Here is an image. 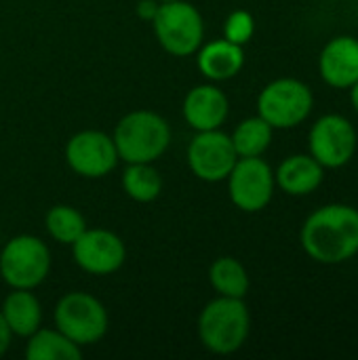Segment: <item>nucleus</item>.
Instances as JSON below:
<instances>
[{"label":"nucleus","mask_w":358,"mask_h":360,"mask_svg":"<svg viewBox=\"0 0 358 360\" xmlns=\"http://www.w3.org/2000/svg\"><path fill=\"white\" fill-rule=\"evenodd\" d=\"M84 215L72 207V205H53L44 215V230L46 234L65 247H72V243L87 230Z\"/></svg>","instance_id":"4be33fe9"},{"label":"nucleus","mask_w":358,"mask_h":360,"mask_svg":"<svg viewBox=\"0 0 358 360\" xmlns=\"http://www.w3.org/2000/svg\"><path fill=\"white\" fill-rule=\"evenodd\" d=\"M158 2H173V0H158Z\"/></svg>","instance_id":"bb28decb"},{"label":"nucleus","mask_w":358,"mask_h":360,"mask_svg":"<svg viewBox=\"0 0 358 360\" xmlns=\"http://www.w3.org/2000/svg\"><path fill=\"white\" fill-rule=\"evenodd\" d=\"M120 184L124 194L141 205L154 202L165 188L162 175L154 162H127L120 175Z\"/></svg>","instance_id":"6ab92c4d"},{"label":"nucleus","mask_w":358,"mask_h":360,"mask_svg":"<svg viewBox=\"0 0 358 360\" xmlns=\"http://www.w3.org/2000/svg\"><path fill=\"white\" fill-rule=\"evenodd\" d=\"M312 108L314 93L298 78H276L257 95V114L272 129H293L302 124Z\"/></svg>","instance_id":"0eeeda50"},{"label":"nucleus","mask_w":358,"mask_h":360,"mask_svg":"<svg viewBox=\"0 0 358 360\" xmlns=\"http://www.w3.org/2000/svg\"><path fill=\"white\" fill-rule=\"evenodd\" d=\"M158 6H160V2H158V0H139V2L135 4V13H137V17H139V19H143V21L152 23V19L156 17Z\"/></svg>","instance_id":"b1692460"},{"label":"nucleus","mask_w":358,"mask_h":360,"mask_svg":"<svg viewBox=\"0 0 358 360\" xmlns=\"http://www.w3.org/2000/svg\"><path fill=\"white\" fill-rule=\"evenodd\" d=\"M49 245L34 234H17L0 249V278L8 289L36 291L51 274Z\"/></svg>","instance_id":"20e7f679"},{"label":"nucleus","mask_w":358,"mask_h":360,"mask_svg":"<svg viewBox=\"0 0 358 360\" xmlns=\"http://www.w3.org/2000/svg\"><path fill=\"white\" fill-rule=\"evenodd\" d=\"M325 177V167L310 154H291L274 171L276 186L289 196L312 194Z\"/></svg>","instance_id":"dca6fc26"},{"label":"nucleus","mask_w":358,"mask_h":360,"mask_svg":"<svg viewBox=\"0 0 358 360\" xmlns=\"http://www.w3.org/2000/svg\"><path fill=\"white\" fill-rule=\"evenodd\" d=\"M196 333L211 354L228 356L238 352L251 333V312L245 300L217 295L205 304L196 321Z\"/></svg>","instance_id":"f03ea898"},{"label":"nucleus","mask_w":358,"mask_h":360,"mask_svg":"<svg viewBox=\"0 0 358 360\" xmlns=\"http://www.w3.org/2000/svg\"><path fill=\"white\" fill-rule=\"evenodd\" d=\"M152 30L162 51L171 57H190L205 42L203 13L188 0L160 2Z\"/></svg>","instance_id":"39448f33"},{"label":"nucleus","mask_w":358,"mask_h":360,"mask_svg":"<svg viewBox=\"0 0 358 360\" xmlns=\"http://www.w3.org/2000/svg\"><path fill=\"white\" fill-rule=\"evenodd\" d=\"M184 120L194 131H213L222 129L230 114L228 95L217 86V82H203L192 86L181 103Z\"/></svg>","instance_id":"ddd939ff"},{"label":"nucleus","mask_w":358,"mask_h":360,"mask_svg":"<svg viewBox=\"0 0 358 360\" xmlns=\"http://www.w3.org/2000/svg\"><path fill=\"white\" fill-rule=\"evenodd\" d=\"M226 181L232 205L245 213L264 211L276 190L274 171L262 156L238 158Z\"/></svg>","instance_id":"1a4fd4ad"},{"label":"nucleus","mask_w":358,"mask_h":360,"mask_svg":"<svg viewBox=\"0 0 358 360\" xmlns=\"http://www.w3.org/2000/svg\"><path fill=\"white\" fill-rule=\"evenodd\" d=\"M65 165L82 179H103L120 162L114 139L99 129H84L74 133L63 148Z\"/></svg>","instance_id":"6e6552de"},{"label":"nucleus","mask_w":358,"mask_h":360,"mask_svg":"<svg viewBox=\"0 0 358 360\" xmlns=\"http://www.w3.org/2000/svg\"><path fill=\"white\" fill-rule=\"evenodd\" d=\"M350 101H352V108L358 112V80L350 86Z\"/></svg>","instance_id":"a878e982"},{"label":"nucleus","mask_w":358,"mask_h":360,"mask_svg":"<svg viewBox=\"0 0 358 360\" xmlns=\"http://www.w3.org/2000/svg\"><path fill=\"white\" fill-rule=\"evenodd\" d=\"M272 137H274V129L260 114L241 120L230 133V139L238 158L262 156L270 148Z\"/></svg>","instance_id":"412c9836"},{"label":"nucleus","mask_w":358,"mask_h":360,"mask_svg":"<svg viewBox=\"0 0 358 360\" xmlns=\"http://www.w3.org/2000/svg\"><path fill=\"white\" fill-rule=\"evenodd\" d=\"M209 283L217 295L245 300L251 287L247 268L232 255H222L209 266Z\"/></svg>","instance_id":"aec40b11"},{"label":"nucleus","mask_w":358,"mask_h":360,"mask_svg":"<svg viewBox=\"0 0 358 360\" xmlns=\"http://www.w3.org/2000/svg\"><path fill=\"white\" fill-rule=\"evenodd\" d=\"M70 249L74 264L91 276H110L127 262L124 240L106 228H87Z\"/></svg>","instance_id":"f8f14e48"},{"label":"nucleus","mask_w":358,"mask_h":360,"mask_svg":"<svg viewBox=\"0 0 358 360\" xmlns=\"http://www.w3.org/2000/svg\"><path fill=\"white\" fill-rule=\"evenodd\" d=\"M319 72L329 86L350 89L358 80V38H331L319 55Z\"/></svg>","instance_id":"4468645a"},{"label":"nucleus","mask_w":358,"mask_h":360,"mask_svg":"<svg viewBox=\"0 0 358 360\" xmlns=\"http://www.w3.org/2000/svg\"><path fill=\"white\" fill-rule=\"evenodd\" d=\"M357 129L342 114L321 116L308 133V150L325 169L346 167L357 152Z\"/></svg>","instance_id":"9b49d317"},{"label":"nucleus","mask_w":358,"mask_h":360,"mask_svg":"<svg viewBox=\"0 0 358 360\" xmlns=\"http://www.w3.org/2000/svg\"><path fill=\"white\" fill-rule=\"evenodd\" d=\"M11 342H13V333H11V329H8V325H6V321H4V316L0 312V359L8 352Z\"/></svg>","instance_id":"393cba45"},{"label":"nucleus","mask_w":358,"mask_h":360,"mask_svg":"<svg viewBox=\"0 0 358 360\" xmlns=\"http://www.w3.org/2000/svg\"><path fill=\"white\" fill-rule=\"evenodd\" d=\"M0 312L13 338H30L42 327V304L32 289H11L2 300Z\"/></svg>","instance_id":"f3484780"},{"label":"nucleus","mask_w":358,"mask_h":360,"mask_svg":"<svg viewBox=\"0 0 358 360\" xmlns=\"http://www.w3.org/2000/svg\"><path fill=\"white\" fill-rule=\"evenodd\" d=\"M112 139L118 158L127 162H156L171 146L173 131L165 116L154 110H133L124 114L114 131Z\"/></svg>","instance_id":"7ed1b4c3"},{"label":"nucleus","mask_w":358,"mask_h":360,"mask_svg":"<svg viewBox=\"0 0 358 360\" xmlns=\"http://www.w3.org/2000/svg\"><path fill=\"white\" fill-rule=\"evenodd\" d=\"M302 249L325 266L346 264L358 255V209L350 205H325L302 226Z\"/></svg>","instance_id":"f257e3e1"},{"label":"nucleus","mask_w":358,"mask_h":360,"mask_svg":"<svg viewBox=\"0 0 358 360\" xmlns=\"http://www.w3.org/2000/svg\"><path fill=\"white\" fill-rule=\"evenodd\" d=\"M255 34V19L249 11H232L226 21H224V38L238 44V46H245Z\"/></svg>","instance_id":"5701e85b"},{"label":"nucleus","mask_w":358,"mask_h":360,"mask_svg":"<svg viewBox=\"0 0 358 360\" xmlns=\"http://www.w3.org/2000/svg\"><path fill=\"white\" fill-rule=\"evenodd\" d=\"M55 327L80 348L95 346L108 335L110 316L106 306L87 291L63 293L53 310Z\"/></svg>","instance_id":"423d86ee"},{"label":"nucleus","mask_w":358,"mask_h":360,"mask_svg":"<svg viewBox=\"0 0 358 360\" xmlns=\"http://www.w3.org/2000/svg\"><path fill=\"white\" fill-rule=\"evenodd\" d=\"M186 160L192 175L205 184L226 181L232 167L238 160V154L232 146V139L222 129L196 131L186 150Z\"/></svg>","instance_id":"9d476101"},{"label":"nucleus","mask_w":358,"mask_h":360,"mask_svg":"<svg viewBox=\"0 0 358 360\" xmlns=\"http://www.w3.org/2000/svg\"><path fill=\"white\" fill-rule=\"evenodd\" d=\"M25 359L80 360L82 348L57 327H38L30 338H25Z\"/></svg>","instance_id":"a211bd4d"},{"label":"nucleus","mask_w":358,"mask_h":360,"mask_svg":"<svg viewBox=\"0 0 358 360\" xmlns=\"http://www.w3.org/2000/svg\"><path fill=\"white\" fill-rule=\"evenodd\" d=\"M196 55V68L209 82H226L241 74L245 65V46H238L230 40L215 38L203 42Z\"/></svg>","instance_id":"2eb2a0df"}]
</instances>
